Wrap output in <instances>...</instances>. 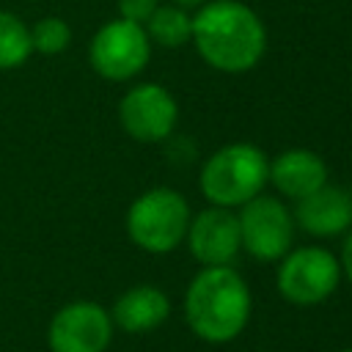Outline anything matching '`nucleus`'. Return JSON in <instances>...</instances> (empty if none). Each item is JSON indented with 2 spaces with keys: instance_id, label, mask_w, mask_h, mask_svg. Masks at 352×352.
Segmentation results:
<instances>
[{
  "instance_id": "1",
  "label": "nucleus",
  "mask_w": 352,
  "mask_h": 352,
  "mask_svg": "<svg viewBox=\"0 0 352 352\" xmlns=\"http://www.w3.org/2000/svg\"><path fill=\"white\" fill-rule=\"evenodd\" d=\"M190 41L212 69L239 74L261 60L267 28L250 6L239 0H212L192 16Z\"/></svg>"
},
{
  "instance_id": "2",
  "label": "nucleus",
  "mask_w": 352,
  "mask_h": 352,
  "mask_svg": "<svg viewBox=\"0 0 352 352\" xmlns=\"http://www.w3.org/2000/svg\"><path fill=\"white\" fill-rule=\"evenodd\" d=\"M184 316L198 338L209 344L234 341L250 319V289L228 264L204 267L187 286Z\"/></svg>"
},
{
  "instance_id": "3",
  "label": "nucleus",
  "mask_w": 352,
  "mask_h": 352,
  "mask_svg": "<svg viewBox=\"0 0 352 352\" xmlns=\"http://www.w3.org/2000/svg\"><path fill=\"white\" fill-rule=\"evenodd\" d=\"M270 176L267 154L253 143H228L201 168V192L212 206H242L261 195Z\"/></svg>"
},
{
  "instance_id": "4",
  "label": "nucleus",
  "mask_w": 352,
  "mask_h": 352,
  "mask_svg": "<svg viewBox=\"0 0 352 352\" xmlns=\"http://www.w3.org/2000/svg\"><path fill=\"white\" fill-rule=\"evenodd\" d=\"M190 206L184 195L170 187H151L126 212V231L132 242L148 253H170L187 234Z\"/></svg>"
},
{
  "instance_id": "5",
  "label": "nucleus",
  "mask_w": 352,
  "mask_h": 352,
  "mask_svg": "<svg viewBox=\"0 0 352 352\" xmlns=\"http://www.w3.org/2000/svg\"><path fill=\"white\" fill-rule=\"evenodd\" d=\"M341 280L338 258L324 248H297L280 258L278 267V292L294 305H319L324 302Z\"/></svg>"
},
{
  "instance_id": "6",
  "label": "nucleus",
  "mask_w": 352,
  "mask_h": 352,
  "mask_svg": "<svg viewBox=\"0 0 352 352\" xmlns=\"http://www.w3.org/2000/svg\"><path fill=\"white\" fill-rule=\"evenodd\" d=\"M239 220V239L242 248L258 261H280L294 236V220L289 209L270 195H256L242 204Z\"/></svg>"
},
{
  "instance_id": "7",
  "label": "nucleus",
  "mask_w": 352,
  "mask_h": 352,
  "mask_svg": "<svg viewBox=\"0 0 352 352\" xmlns=\"http://www.w3.org/2000/svg\"><path fill=\"white\" fill-rule=\"evenodd\" d=\"M151 55V38L143 30V25L129 19L107 22L91 41V66L104 80H129L148 63Z\"/></svg>"
},
{
  "instance_id": "8",
  "label": "nucleus",
  "mask_w": 352,
  "mask_h": 352,
  "mask_svg": "<svg viewBox=\"0 0 352 352\" xmlns=\"http://www.w3.org/2000/svg\"><path fill=\"white\" fill-rule=\"evenodd\" d=\"M118 116H121L124 129L135 140L157 143L173 132L176 118H179V107H176V99L168 88H162L157 82H143V85H135L121 99Z\"/></svg>"
},
{
  "instance_id": "9",
  "label": "nucleus",
  "mask_w": 352,
  "mask_h": 352,
  "mask_svg": "<svg viewBox=\"0 0 352 352\" xmlns=\"http://www.w3.org/2000/svg\"><path fill=\"white\" fill-rule=\"evenodd\" d=\"M113 338V322L96 302H72L50 324L52 352H104Z\"/></svg>"
},
{
  "instance_id": "10",
  "label": "nucleus",
  "mask_w": 352,
  "mask_h": 352,
  "mask_svg": "<svg viewBox=\"0 0 352 352\" xmlns=\"http://www.w3.org/2000/svg\"><path fill=\"white\" fill-rule=\"evenodd\" d=\"M187 245L195 261L204 267H223L231 264L242 248L239 239V220L226 206H209L190 217L187 226Z\"/></svg>"
},
{
  "instance_id": "11",
  "label": "nucleus",
  "mask_w": 352,
  "mask_h": 352,
  "mask_svg": "<svg viewBox=\"0 0 352 352\" xmlns=\"http://www.w3.org/2000/svg\"><path fill=\"white\" fill-rule=\"evenodd\" d=\"M294 220L314 236H336L352 226V195L341 187L322 184L294 206Z\"/></svg>"
},
{
  "instance_id": "12",
  "label": "nucleus",
  "mask_w": 352,
  "mask_h": 352,
  "mask_svg": "<svg viewBox=\"0 0 352 352\" xmlns=\"http://www.w3.org/2000/svg\"><path fill=\"white\" fill-rule=\"evenodd\" d=\"M267 182H272L280 195L300 201L314 190H319L322 184H327V165L316 151L289 148L270 162Z\"/></svg>"
},
{
  "instance_id": "13",
  "label": "nucleus",
  "mask_w": 352,
  "mask_h": 352,
  "mask_svg": "<svg viewBox=\"0 0 352 352\" xmlns=\"http://www.w3.org/2000/svg\"><path fill=\"white\" fill-rule=\"evenodd\" d=\"M170 314V302L162 289L154 286H135L124 292L113 308V319L118 327L129 333H146L160 327Z\"/></svg>"
},
{
  "instance_id": "14",
  "label": "nucleus",
  "mask_w": 352,
  "mask_h": 352,
  "mask_svg": "<svg viewBox=\"0 0 352 352\" xmlns=\"http://www.w3.org/2000/svg\"><path fill=\"white\" fill-rule=\"evenodd\" d=\"M146 33L162 47H182L192 36V16L179 6H157L146 19Z\"/></svg>"
},
{
  "instance_id": "15",
  "label": "nucleus",
  "mask_w": 352,
  "mask_h": 352,
  "mask_svg": "<svg viewBox=\"0 0 352 352\" xmlns=\"http://www.w3.org/2000/svg\"><path fill=\"white\" fill-rule=\"evenodd\" d=\"M30 30L11 14L0 11V69L16 66L30 55Z\"/></svg>"
},
{
  "instance_id": "16",
  "label": "nucleus",
  "mask_w": 352,
  "mask_h": 352,
  "mask_svg": "<svg viewBox=\"0 0 352 352\" xmlns=\"http://www.w3.org/2000/svg\"><path fill=\"white\" fill-rule=\"evenodd\" d=\"M30 44L38 52H44V55H55V52L66 50V44H69V28H66V22H60L55 16L41 19L33 28V33H30Z\"/></svg>"
},
{
  "instance_id": "17",
  "label": "nucleus",
  "mask_w": 352,
  "mask_h": 352,
  "mask_svg": "<svg viewBox=\"0 0 352 352\" xmlns=\"http://www.w3.org/2000/svg\"><path fill=\"white\" fill-rule=\"evenodd\" d=\"M157 8V0H118V11L124 19L143 25Z\"/></svg>"
},
{
  "instance_id": "18",
  "label": "nucleus",
  "mask_w": 352,
  "mask_h": 352,
  "mask_svg": "<svg viewBox=\"0 0 352 352\" xmlns=\"http://www.w3.org/2000/svg\"><path fill=\"white\" fill-rule=\"evenodd\" d=\"M341 272L349 278V283H352V231L346 234V239H344V248H341Z\"/></svg>"
},
{
  "instance_id": "19",
  "label": "nucleus",
  "mask_w": 352,
  "mask_h": 352,
  "mask_svg": "<svg viewBox=\"0 0 352 352\" xmlns=\"http://www.w3.org/2000/svg\"><path fill=\"white\" fill-rule=\"evenodd\" d=\"M176 6H198V3H204V0H173Z\"/></svg>"
},
{
  "instance_id": "20",
  "label": "nucleus",
  "mask_w": 352,
  "mask_h": 352,
  "mask_svg": "<svg viewBox=\"0 0 352 352\" xmlns=\"http://www.w3.org/2000/svg\"><path fill=\"white\" fill-rule=\"evenodd\" d=\"M341 352H352V349H341Z\"/></svg>"
}]
</instances>
